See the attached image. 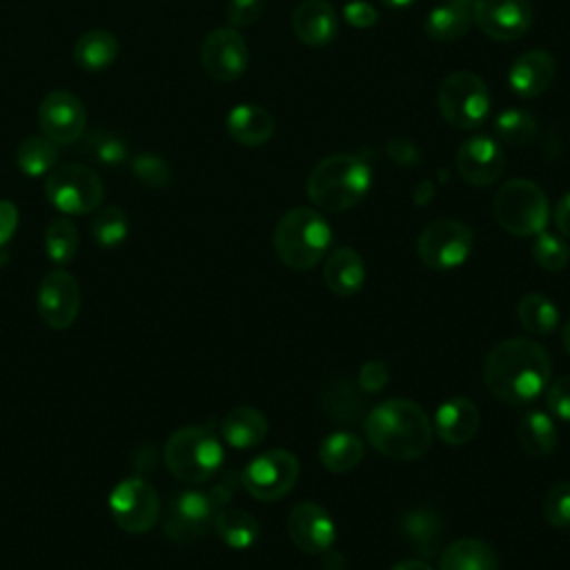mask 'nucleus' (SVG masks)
<instances>
[{
	"mask_svg": "<svg viewBox=\"0 0 570 570\" xmlns=\"http://www.w3.org/2000/svg\"><path fill=\"white\" fill-rule=\"evenodd\" d=\"M550 356L530 338L497 343L483 363V383L503 403L523 405L543 394L550 381Z\"/></svg>",
	"mask_w": 570,
	"mask_h": 570,
	"instance_id": "nucleus-1",
	"label": "nucleus"
},
{
	"mask_svg": "<svg viewBox=\"0 0 570 570\" xmlns=\"http://www.w3.org/2000/svg\"><path fill=\"white\" fill-rule=\"evenodd\" d=\"M365 436L383 456L410 461L428 452L434 430L419 403L410 399H387L367 412Z\"/></svg>",
	"mask_w": 570,
	"mask_h": 570,
	"instance_id": "nucleus-2",
	"label": "nucleus"
},
{
	"mask_svg": "<svg viewBox=\"0 0 570 570\" xmlns=\"http://www.w3.org/2000/svg\"><path fill=\"white\" fill-rule=\"evenodd\" d=\"M372 185L370 165L356 154L321 158L305 183L307 198L325 212H343L358 205Z\"/></svg>",
	"mask_w": 570,
	"mask_h": 570,
	"instance_id": "nucleus-3",
	"label": "nucleus"
},
{
	"mask_svg": "<svg viewBox=\"0 0 570 570\" xmlns=\"http://www.w3.org/2000/svg\"><path fill=\"white\" fill-rule=\"evenodd\" d=\"M332 245V227L314 207H294L281 216L274 229V249L283 265L296 272L318 265Z\"/></svg>",
	"mask_w": 570,
	"mask_h": 570,
	"instance_id": "nucleus-4",
	"label": "nucleus"
},
{
	"mask_svg": "<svg viewBox=\"0 0 570 570\" xmlns=\"http://www.w3.org/2000/svg\"><path fill=\"white\" fill-rule=\"evenodd\" d=\"M225 459L220 439L207 425H187L169 434L163 448V461L171 476L183 483H205Z\"/></svg>",
	"mask_w": 570,
	"mask_h": 570,
	"instance_id": "nucleus-5",
	"label": "nucleus"
},
{
	"mask_svg": "<svg viewBox=\"0 0 570 570\" xmlns=\"http://www.w3.org/2000/svg\"><path fill=\"white\" fill-rule=\"evenodd\" d=\"M497 223L514 236H537L546 229L550 207L543 189L528 178H512L492 200Z\"/></svg>",
	"mask_w": 570,
	"mask_h": 570,
	"instance_id": "nucleus-6",
	"label": "nucleus"
},
{
	"mask_svg": "<svg viewBox=\"0 0 570 570\" xmlns=\"http://www.w3.org/2000/svg\"><path fill=\"white\" fill-rule=\"evenodd\" d=\"M45 196L51 207L60 214L85 216L100 207L105 196V185L100 176L78 163H67L53 167L45 180Z\"/></svg>",
	"mask_w": 570,
	"mask_h": 570,
	"instance_id": "nucleus-7",
	"label": "nucleus"
},
{
	"mask_svg": "<svg viewBox=\"0 0 570 570\" xmlns=\"http://www.w3.org/2000/svg\"><path fill=\"white\" fill-rule=\"evenodd\" d=\"M436 102L441 116L456 129H474L490 114V91L472 71H452L443 78Z\"/></svg>",
	"mask_w": 570,
	"mask_h": 570,
	"instance_id": "nucleus-8",
	"label": "nucleus"
},
{
	"mask_svg": "<svg viewBox=\"0 0 570 570\" xmlns=\"http://www.w3.org/2000/svg\"><path fill=\"white\" fill-rule=\"evenodd\" d=\"M107 508L114 523L129 534L149 532L160 519L158 492L140 474L118 481L109 492Z\"/></svg>",
	"mask_w": 570,
	"mask_h": 570,
	"instance_id": "nucleus-9",
	"label": "nucleus"
},
{
	"mask_svg": "<svg viewBox=\"0 0 570 570\" xmlns=\"http://www.w3.org/2000/svg\"><path fill=\"white\" fill-rule=\"evenodd\" d=\"M474 232L459 218H436L416 238L419 261L430 269H454L472 252Z\"/></svg>",
	"mask_w": 570,
	"mask_h": 570,
	"instance_id": "nucleus-10",
	"label": "nucleus"
},
{
	"mask_svg": "<svg viewBox=\"0 0 570 570\" xmlns=\"http://www.w3.org/2000/svg\"><path fill=\"white\" fill-rule=\"evenodd\" d=\"M301 463L283 448L267 450L254 456L240 472L243 488L258 501L283 499L298 481Z\"/></svg>",
	"mask_w": 570,
	"mask_h": 570,
	"instance_id": "nucleus-11",
	"label": "nucleus"
},
{
	"mask_svg": "<svg viewBox=\"0 0 570 570\" xmlns=\"http://www.w3.org/2000/svg\"><path fill=\"white\" fill-rule=\"evenodd\" d=\"M218 510L220 508L209 490H180L171 497L165 510L163 530L176 543H191L214 525Z\"/></svg>",
	"mask_w": 570,
	"mask_h": 570,
	"instance_id": "nucleus-12",
	"label": "nucleus"
},
{
	"mask_svg": "<svg viewBox=\"0 0 570 570\" xmlns=\"http://www.w3.org/2000/svg\"><path fill=\"white\" fill-rule=\"evenodd\" d=\"M80 285L76 276L62 267L49 269L36 289V309L42 323L56 332L67 330L80 312Z\"/></svg>",
	"mask_w": 570,
	"mask_h": 570,
	"instance_id": "nucleus-13",
	"label": "nucleus"
},
{
	"mask_svg": "<svg viewBox=\"0 0 570 570\" xmlns=\"http://www.w3.org/2000/svg\"><path fill=\"white\" fill-rule=\"evenodd\" d=\"M200 62L207 76L220 82L238 80L249 65V49L245 38L234 27L212 29L200 47Z\"/></svg>",
	"mask_w": 570,
	"mask_h": 570,
	"instance_id": "nucleus-14",
	"label": "nucleus"
},
{
	"mask_svg": "<svg viewBox=\"0 0 570 570\" xmlns=\"http://www.w3.org/2000/svg\"><path fill=\"white\" fill-rule=\"evenodd\" d=\"M38 125L42 136L56 145L76 142L87 129L85 105L71 91L53 89L42 98L38 107Z\"/></svg>",
	"mask_w": 570,
	"mask_h": 570,
	"instance_id": "nucleus-15",
	"label": "nucleus"
},
{
	"mask_svg": "<svg viewBox=\"0 0 570 570\" xmlns=\"http://www.w3.org/2000/svg\"><path fill=\"white\" fill-rule=\"evenodd\" d=\"M472 18L488 38L510 42L530 29L532 4L530 0H474Z\"/></svg>",
	"mask_w": 570,
	"mask_h": 570,
	"instance_id": "nucleus-16",
	"label": "nucleus"
},
{
	"mask_svg": "<svg viewBox=\"0 0 570 570\" xmlns=\"http://www.w3.org/2000/svg\"><path fill=\"white\" fill-rule=\"evenodd\" d=\"M505 169L503 147L490 136H472L456 149V171L472 187L492 185Z\"/></svg>",
	"mask_w": 570,
	"mask_h": 570,
	"instance_id": "nucleus-17",
	"label": "nucleus"
},
{
	"mask_svg": "<svg viewBox=\"0 0 570 570\" xmlns=\"http://www.w3.org/2000/svg\"><path fill=\"white\" fill-rule=\"evenodd\" d=\"M287 534L292 543L307 554H323L336 539L332 517L312 501L296 503L287 514Z\"/></svg>",
	"mask_w": 570,
	"mask_h": 570,
	"instance_id": "nucleus-18",
	"label": "nucleus"
},
{
	"mask_svg": "<svg viewBox=\"0 0 570 570\" xmlns=\"http://www.w3.org/2000/svg\"><path fill=\"white\" fill-rule=\"evenodd\" d=\"M557 62L546 49H530L521 53L508 71L510 89L521 98H537L552 85Z\"/></svg>",
	"mask_w": 570,
	"mask_h": 570,
	"instance_id": "nucleus-19",
	"label": "nucleus"
},
{
	"mask_svg": "<svg viewBox=\"0 0 570 570\" xmlns=\"http://www.w3.org/2000/svg\"><path fill=\"white\" fill-rule=\"evenodd\" d=\"M292 31L301 42L323 47L336 38L338 16L325 0H301L292 11Z\"/></svg>",
	"mask_w": 570,
	"mask_h": 570,
	"instance_id": "nucleus-20",
	"label": "nucleus"
},
{
	"mask_svg": "<svg viewBox=\"0 0 570 570\" xmlns=\"http://www.w3.org/2000/svg\"><path fill=\"white\" fill-rule=\"evenodd\" d=\"M479 423V407L465 396L443 401L434 414L436 436L448 445H463L470 439H474Z\"/></svg>",
	"mask_w": 570,
	"mask_h": 570,
	"instance_id": "nucleus-21",
	"label": "nucleus"
},
{
	"mask_svg": "<svg viewBox=\"0 0 570 570\" xmlns=\"http://www.w3.org/2000/svg\"><path fill=\"white\" fill-rule=\"evenodd\" d=\"M227 134L243 147H261L274 136V118L272 114L252 102L236 105L225 118Z\"/></svg>",
	"mask_w": 570,
	"mask_h": 570,
	"instance_id": "nucleus-22",
	"label": "nucleus"
},
{
	"mask_svg": "<svg viewBox=\"0 0 570 570\" xmlns=\"http://www.w3.org/2000/svg\"><path fill=\"white\" fill-rule=\"evenodd\" d=\"M365 274H367L365 263L361 254L352 247H338L330 256H325V265H323L325 285L336 296H354L363 287Z\"/></svg>",
	"mask_w": 570,
	"mask_h": 570,
	"instance_id": "nucleus-23",
	"label": "nucleus"
},
{
	"mask_svg": "<svg viewBox=\"0 0 570 570\" xmlns=\"http://www.w3.org/2000/svg\"><path fill=\"white\" fill-rule=\"evenodd\" d=\"M267 430L269 425L265 414L249 405H238L229 410L220 421L223 441L236 450L256 448L267 436Z\"/></svg>",
	"mask_w": 570,
	"mask_h": 570,
	"instance_id": "nucleus-24",
	"label": "nucleus"
},
{
	"mask_svg": "<svg viewBox=\"0 0 570 570\" xmlns=\"http://www.w3.org/2000/svg\"><path fill=\"white\" fill-rule=\"evenodd\" d=\"M401 532L407 539V543L423 557L436 554L439 546L443 543V521L441 517L430 508H412L407 510L401 521Z\"/></svg>",
	"mask_w": 570,
	"mask_h": 570,
	"instance_id": "nucleus-25",
	"label": "nucleus"
},
{
	"mask_svg": "<svg viewBox=\"0 0 570 570\" xmlns=\"http://www.w3.org/2000/svg\"><path fill=\"white\" fill-rule=\"evenodd\" d=\"M118 58V40L107 29H89L73 45V60L80 69L98 73Z\"/></svg>",
	"mask_w": 570,
	"mask_h": 570,
	"instance_id": "nucleus-26",
	"label": "nucleus"
},
{
	"mask_svg": "<svg viewBox=\"0 0 570 570\" xmlns=\"http://www.w3.org/2000/svg\"><path fill=\"white\" fill-rule=\"evenodd\" d=\"M363 452H365L363 441L347 430L327 434L318 445L321 465L334 474H345L358 468V463L363 461Z\"/></svg>",
	"mask_w": 570,
	"mask_h": 570,
	"instance_id": "nucleus-27",
	"label": "nucleus"
},
{
	"mask_svg": "<svg viewBox=\"0 0 570 570\" xmlns=\"http://www.w3.org/2000/svg\"><path fill=\"white\" fill-rule=\"evenodd\" d=\"M439 570H499V559L481 539H456L441 552Z\"/></svg>",
	"mask_w": 570,
	"mask_h": 570,
	"instance_id": "nucleus-28",
	"label": "nucleus"
},
{
	"mask_svg": "<svg viewBox=\"0 0 570 570\" xmlns=\"http://www.w3.org/2000/svg\"><path fill=\"white\" fill-rule=\"evenodd\" d=\"M214 530L218 539L234 550L252 548L261 537L256 517L240 508H220L214 517Z\"/></svg>",
	"mask_w": 570,
	"mask_h": 570,
	"instance_id": "nucleus-29",
	"label": "nucleus"
},
{
	"mask_svg": "<svg viewBox=\"0 0 570 570\" xmlns=\"http://www.w3.org/2000/svg\"><path fill=\"white\" fill-rule=\"evenodd\" d=\"M517 436H519V443L523 445V450L532 456L552 454V450L557 448V441H559L557 423H554L552 414H548L543 410L528 412L517 428Z\"/></svg>",
	"mask_w": 570,
	"mask_h": 570,
	"instance_id": "nucleus-30",
	"label": "nucleus"
},
{
	"mask_svg": "<svg viewBox=\"0 0 570 570\" xmlns=\"http://www.w3.org/2000/svg\"><path fill=\"white\" fill-rule=\"evenodd\" d=\"M470 24H472V11L470 9L443 2L425 16L423 29L430 38L450 42V40H459L461 36H465Z\"/></svg>",
	"mask_w": 570,
	"mask_h": 570,
	"instance_id": "nucleus-31",
	"label": "nucleus"
},
{
	"mask_svg": "<svg viewBox=\"0 0 570 570\" xmlns=\"http://www.w3.org/2000/svg\"><path fill=\"white\" fill-rule=\"evenodd\" d=\"M517 314H519V321L525 327V332L537 334V336H548L559 325L557 305L546 294H539V292H530V294L521 296V301L517 305Z\"/></svg>",
	"mask_w": 570,
	"mask_h": 570,
	"instance_id": "nucleus-32",
	"label": "nucleus"
},
{
	"mask_svg": "<svg viewBox=\"0 0 570 570\" xmlns=\"http://www.w3.org/2000/svg\"><path fill=\"white\" fill-rule=\"evenodd\" d=\"M58 160L56 142L47 136H29L16 149V165L24 176H47Z\"/></svg>",
	"mask_w": 570,
	"mask_h": 570,
	"instance_id": "nucleus-33",
	"label": "nucleus"
},
{
	"mask_svg": "<svg viewBox=\"0 0 570 570\" xmlns=\"http://www.w3.org/2000/svg\"><path fill=\"white\" fill-rule=\"evenodd\" d=\"M318 401H321L323 412L341 423L356 421L361 414V399H358L356 390L350 385V381H345V379L325 381Z\"/></svg>",
	"mask_w": 570,
	"mask_h": 570,
	"instance_id": "nucleus-34",
	"label": "nucleus"
},
{
	"mask_svg": "<svg viewBox=\"0 0 570 570\" xmlns=\"http://www.w3.org/2000/svg\"><path fill=\"white\" fill-rule=\"evenodd\" d=\"M78 229L69 218L58 216L49 220V225L45 227V252L53 265L62 267L71 263L78 252Z\"/></svg>",
	"mask_w": 570,
	"mask_h": 570,
	"instance_id": "nucleus-35",
	"label": "nucleus"
},
{
	"mask_svg": "<svg viewBox=\"0 0 570 570\" xmlns=\"http://www.w3.org/2000/svg\"><path fill=\"white\" fill-rule=\"evenodd\" d=\"M537 118L523 109H505L494 120L499 140L508 147H523L537 138Z\"/></svg>",
	"mask_w": 570,
	"mask_h": 570,
	"instance_id": "nucleus-36",
	"label": "nucleus"
},
{
	"mask_svg": "<svg viewBox=\"0 0 570 570\" xmlns=\"http://www.w3.org/2000/svg\"><path fill=\"white\" fill-rule=\"evenodd\" d=\"M127 234H129V218L125 209L118 205H107L98 209V214L91 220V236L105 249H114L122 245L127 240Z\"/></svg>",
	"mask_w": 570,
	"mask_h": 570,
	"instance_id": "nucleus-37",
	"label": "nucleus"
},
{
	"mask_svg": "<svg viewBox=\"0 0 570 570\" xmlns=\"http://www.w3.org/2000/svg\"><path fill=\"white\" fill-rule=\"evenodd\" d=\"M82 147L91 158H96L98 163L109 165V167H118L129 158V149H127L125 140L120 136H116L114 131H107V129H91L85 136Z\"/></svg>",
	"mask_w": 570,
	"mask_h": 570,
	"instance_id": "nucleus-38",
	"label": "nucleus"
},
{
	"mask_svg": "<svg viewBox=\"0 0 570 570\" xmlns=\"http://www.w3.org/2000/svg\"><path fill=\"white\" fill-rule=\"evenodd\" d=\"M532 258L546 272H561L570 261V249L563 238L550 232H539L532 243Z\"/></svg>",
	"mask_w": 570,
	"mask_h": 570,
	"instance_id": "nucleus-39",
	"label": "nucleus"
},
{
	"mask_svg": "<svg viewBox=\"0 0 570 570\" xmlns=\"http://www.w3.org/2000/svg\"><path fill=\"white\" fill-rule=\"evenodd\" d=\"M131 174L151 189H163L171 183V169L167 160L151 151H145L131 158Z\"/></svg>",
	"mask_w": 570,
	"mask_h": 570,
	"instance_id": "nucleus-40",
	"label": "nucleus"
},
{
	"mask_svg": "<svg viewBox=\"0 0 570 570\" xmlns=\"http://www.w3.org/2000/svg\"><path fill=\"white\" fill-rule=\"evenodd\" d=\"M543 519L552 528H570V481L554 483L543 499Z\"/></svg>",
	"mask_w": 570,
	"mask_h": 570,
	"instance_id": "nucleus-41",
	"label": "nucleus"
},
{
	"mask_svg": "<svg viewBox=\"0 0 570 570\" xmlns=\"http://www.w3.org/2000/svg\"><path fill=\"white\" fill-rule=\"evenodd\" d=\"M265 2L267 0H229L227 11H225L229 27L238 29V27L254 24L265 11Z\"/></svg>",
	"mask_w": 570,
	"mask_h": 570,
	"instance_id": "nucleus-42",
	"label": "nucleus"
},
{
	"mask_svg": "<svg viewBox=\"0 0 570 570\" xmlns=\"http://www.w3.org/2000/svg\"><path fill=\"white\" fill-rule=\"evenodd\" d=\"M546 405L552 416L570 421V374L559 376L546 392Z\"/></svg>",
	"mask_w": 570,
	"mask_h": 570,
	"instance_id": "nucleus-43",
	"label": "nucleus"
},
{
	"mask_svg": "<svg viewBox=\"0 0 570 570\" xmlns=\"http://www.w3.org/2000/svg\"><path fill=\"white\" fill-rule=\"evenodd\" d=\"M387 379H390V374H387V367L383 361H367L358 370V385L367 394L383 390L387 385Z\"/></svg>",
	"mask_w": 570,
	"mask_h": 570,
	"instance_id": "nucleus-44",
	"label": "nucleus"
},
{
	"mask_svg": "<svg viewBox=\"0 0 570 570\" xmlns=\"http://www.w3.org/2000/svg\"><path fill=\"white\" fill-rule=\"evenodd\" d=\"M343 18L356 27V29H365V27H372L376 20H379V13L376 9L365 2V0H352L343 7Z\"/></svg>",
	"mask_w": 570,
	"mask_h": 570,
	"instance_id": "nucleus-45",
	"label": "nucleus"
},
{
	"mask_svg": "<svg viewBox=\"0 0 570 570\" xmlns=\"http://www.w3.org/2000/svg\"><path fill=\"white\" fill-rule=\"evenodd\" d=\"M387 156L399 165H416L421 160L419 147L407 138H392L387 145Z\"/></svg>",
	"mask_w": 570,
	"mask_h": 570,
	"instance_id": "nucleus-46",
	"label": "nucleus"
},
{
	"mask_svg": "<svg viewBox=\"0 0 570 570\" xmlns=\"http://www.w3.org/2000/svg\"><path fill=\"white\" fill-rule=\"evenodd\" d=\"M20 212L11 200H0V249L13 238L18 229Z\"/></svg>",
	"mask_w": 570,
	"mask_h": 570,
	"instance_id": "nucleus-47",
	"label": "nucleus"
},
{
	"mask_svg": "<svg viewBox=\"0 0 570 570\" xmlns=\"http://www.w3.org/2000/svg\"><path fill=\"white\" fill-rule=\"evenodd\" d=\"M552 218H554V225L559 229V234L563 238H570V191L563 194L557 205H554V212H552Z\"/></svg>",
	"mask_w": 570,
	"mask_h": 570,
	"instance_id": "nucleus-48",
	"label": "nucleus"
},
{
	"mask_svg": "<svg viewBox=\"0 0 570 570\" xmlns=\"http://www.w3.org/2000/svg\"><path fill=\"white\" fill-rule=\"evenodd\" d=\"M323 554H325V557H323V568H325V570H343V568H345L343 554L334 552L332 548H330L327 552H323Z\"/></svg>",
	"mask_w": 570,
	"mask_h": 570,
	"instance_id": "nucleus-49",
	"label": "nucleus"
},
{
	"mask_svg": "<svg viewBox=\"0 0 570 570\" xmlns=\"http://www.w3.org/2000/svg\"><path fill=\"white\" fill-rule=\"evenodd\" d=\"M392 570H432V566L425 561H419V559H407V561L396 563Z\"/></svg>",
	"mask_w": 570,
	"mask_h": 570,
	"instance_id": "nucleus-50",
	"label": "nucleus"
},
{
	"mask_svg": "<svg viewBox=\"0 0 570 570\" xmlns=\"http://www.w3.org/2000/svg\"><path fill=\"white\" fill-rule=\"evenodd\" d=\"M381 2L392 9H403V7H410L414 0H381Z\"/></svg>",
	"mask_w": 570,
	"mask_h": 570,
	"instance_id": "nucleus-51",
	"label": "nucleus"
},
{
	"mask_svg": "<svg viewBox=\"0 0 570 570\" xmlns=\"http://www.w3.org/2000/svg\"><path fill=\"white\" fill-rule=\"evenodd\" d=\"M561 341H563V347H566V352L570 354V321L563 325V330H561Z\"/></svg>",
	"mask_w": 570,
	"mask_h": 570,
	"instance_id": "nucleus-52",
	"label": "nucleus"
},
{
	"mask_svg": "<svg viewBox=\"0 0 570 570\" xmlns=\"http://www.w3.org/2000/svg\"><path fill=\"white\" fill-rule=\"evenodd\" d=\"M445 2L456 4V7H463V9H472V2H474V0H445Z\"/></svg>",
	"mask_w": 570,
	"mask_h": 570,
	"instance_id": "nucleus-53",
	"label": "nucleus"
}]
</instances>
